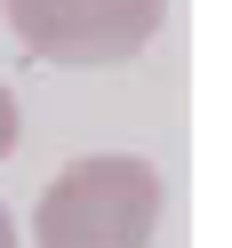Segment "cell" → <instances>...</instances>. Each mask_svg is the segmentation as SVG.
I'll list each match as a JSON object with an SVG mask.
<instances>
[{"mask_svg":"<svg viewBox=\"0 0 232 248\" xmlns=\"http://www.w3.org/2000/svg\"><path fill=\"white\" fill-rule=\"evenodd\" d=\"M160 168L136 152H80L32 200V248H152Z\"/></svg>","mask_w":232,"mask_h":248,"instance_id":"cell-1","label":"cell"},{"mask_svg":"<svg viewBox=\"0 0 232 248\" xmlns=\"http://www.w3.org/2000/svg\"><path fill=\"white\" fill-rule=\"evenodd\" d=\"M168 0H8V32L32 56L72 72H104V64H136L160 40Z\"/></svg>","mask_w":232,"mask_h":248,"instance_id":"cell-2","label":"cell"},{"mask_svg":"<svg viewBox=\"0 0 232 248\" xmlns=\"http://www.w3.org/2000/svg\"><path fill=\"white\" fill-rule=\"evenodd\" d=\"M16 136H24V120H16V96H8V80H0V160L16 152Z\"/></svg>","mask_w":232,"mask_h":248,"instance_id":"cell-3","label":"cell"},{"mask_svg":"<svg viewBox=\"0 0 232 248\" xmlns=\"http://www.w3.org/2000/svg\"><path fill=\"white\" fill-rule=\"evenodd\" d=\"M0 248H24V240H16V224H8V208H0Z\"/></svg>","mask_w":232,"mask_h":248,"instance_id":"cell-4","label":"cell"}]
</instances>
